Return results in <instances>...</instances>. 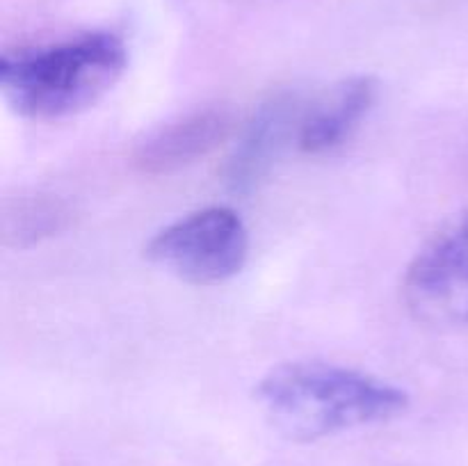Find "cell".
<instances>
[{
  "mask_svg": "<svg viewBox=\"0 0 468 466\" xmlns=\"http://www.w3.org/2000/svg\"><path fill=\"white\" fill-rule=\"evenodd\" d=\"M254 397L270 423L295 441L387 423L410 407V393L398 384L327 361L277 365L261 379Z\"/></svg>",
  "mask_w": 468,
  "mask_h": 466,
  "instance_id": "obj_1",
  "label": "cell"
},
{
  "mask_svg": "<svg viewBox=\"0 0 468 466\" xmlns=\"http://www.w3.org/2000/svg\"><path fill=\"white\" fill-rule=\"evenodd\" d=\"M67 208L58 199L27 196L18 199L14 208L5 210V238H14L16 245H30L64 227Z\"/></svg>",
  "mask_w": 468,
  "mask_h": 466,
  "instance_id": "obj_8",
  "label": "cell"
},
{
  "mask_svg": "<svg viewBox=\"0 0 468 466\" xmlns=\"http://www.w3.org/2000/svg\"><path fill=\"white\" fill-rule=\"evenodd\" d=\"M402 300L420 323L468 327V210L416 251L402 279Z\"/></svg>",
  "mask_w": 468,
  "mask_h": 466,
  "instance_id": "obj_4",
  "label": "cell"
},
{
  "mask_svg": "<svg viewBox=\"0 0 468 466\" xmlns=\"http://www.w3.org/2000/svg\"><path fill=\"white\" fill-rule=\"evenodd\" d=\"M233 117L227 108H201L165 123L140 142L133 154V164L142 174L163 176L218 149L231 135Z\"/></svg>",
  "mask_w": 468,
  "mask_h": 466,
  "instance_id": "obj_6",
  "label": "cell"
},
{
  "mask_svg": "<svg viewBox=\"0 0 468 466\" xmlns=\"http://www.w3.org/2000/svg\"><path fill=\"white\" fill-rule=\"evenodd\" d=\"M128 50L108 30L58 44L7 50L0 58V90L18 114L41 122L67 119L99 103L123 76Z\"/></svg>",
  "mask_w": 468,
  "mask_h": 466,
  "instance_id": "obj_2",
  "label": "cell"
},
{
  "mask_svg": "<svg viewBox=\"0 0 468 466\" xmlns=\"http://www.w3.org/2000/svg\"><path fill=\"white\" fill-rule=\"evenodd\" d=\"M144 256L181 281L215 286L236 277L250 256V231L227 206H210L160 228Z\"/></svg>",
  "mask_w": 468,
  "mask_h": 466,
  "instance_id": "obj_3",
  "label": "cell"
},
{
  "mask_svg": "<svg viewBox=\"0 0 468 466\" xmlns=\"http://www.w3.org/2000/svg\"><path fill=\"white\" fill-rule=\"evenodd\" d=\"M378 91L379 87L375 78L352 76L338 82L314 105L304 108L297 131L300 151L320 155L338 149L375 108Z\"/></svg>",
  "mask_w": 468,
  "mask_h": 466,
  "instance_id": "obj_7",
  "label": "cell"
},
{
  "mask_svg": "<svg viewBox=\"0 0 468 466\" xmlns=\"http://www.w3.org/2000/svg\"><path fill=\"white\" fill-rule=\"evenodd\" d=\"M302 108L295 94L272 96L247 122L224 163V183L233 192H250L263 181L282 155L283 146L300 131Z\"/></svg>",
  "mask_w": 468,
  "mask_h": 466,
  "instance_id": "obj_5",
  "label": "cell"
}]
</instances>
